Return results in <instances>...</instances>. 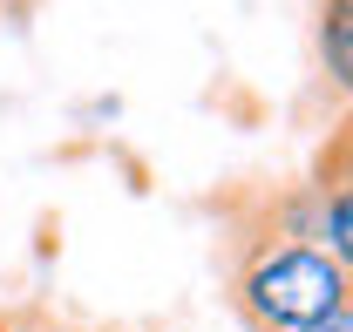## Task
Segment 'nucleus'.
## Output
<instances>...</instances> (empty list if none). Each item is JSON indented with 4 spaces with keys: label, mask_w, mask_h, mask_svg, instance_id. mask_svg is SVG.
I'll list each match as a JSON object with an SVG mask.
<instances>
[{
    "label": "nucleus",
    "mask_w": 353,
    "mask_h": 332,
    "mask_svg": "<svg viewBox=\"0 0 353 332\" xmlns=\"http://www.w3.org/2000/svg\"><path fill=\"white\" fill-rule=\"evenodd\" d=\"M319 68L333 95L353 88V0H319Z\"/></svg>",
    "instance_id": "obj_2"
},
{
    "label": "nucleus",
    "mask_w": 353,
    "mask_h": 332,
    "mask_svg": "<svg viewBox=\"0 0 353 332\" xmlns=\"http://www.w3.org/2000/svg\"><path fill=\"white\" fill-rule=\"evenodd\" d=\"M299 332H353V305H340V312H326V319H312Z\"/></svg>",
    "instance_id": "obj_4"
},
{
    "label": "nucleus",
    "mask_w": 353,
    "mask_h": 332,
    "mask_svg": "<svg viewBox=\"0 0 353 332\" xmlns=\"http://www.w3.org/2000/svg\"><path fill=\"white\" fill-rule=\"evenodd\" d=\"M0 332H82V326L54 319L48 305H14V312H0Z\"/></svg>",
    "instance_id": "obj_3"
},
{
    "label": "nucleus",
    "mask_w": 353,
    "mask_h": 332,
    "mask_svg": "<svg viewBox=\"0 0 353 332\" xmlns=\"http://www.w3.org/2000/svg\"><path fill=\"white\" fill-rule=\"evenodd\" d=\"M231 305L252 332H299L312 319L353 305V271L333 264L319 245L245 238L238 264H231Z\"/></svg>",
    "instance_id": "obj_1"
}]
</instances>
